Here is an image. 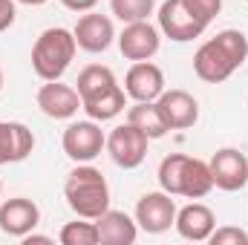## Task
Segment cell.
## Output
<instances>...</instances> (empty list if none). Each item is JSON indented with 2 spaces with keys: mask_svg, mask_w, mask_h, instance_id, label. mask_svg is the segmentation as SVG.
Returning a JSON list of instances; mask_svg holds the SVG:
<instances>
[{
  "mask_svg": "<svg viewBox=\"0 0 248 245\" xmlns=\"http://www.w3.org/2000/svg\"><path fill=\"white\" fill-rule=\"evenodd\" d=\"M248 58V38L240 29H222L205 41L193 55V72L205 84L228 81Z\"/></svg>",
  "mask_w": 248,
  "mask_h": 245,
  "instance_id": "6da1fadb",
  "label": "cell"
},
{
  "mask_svg": "<svg viewBox=\"0 0 248 245\" xmlns=\"http://www.w3.org/2000/svg\"><path fill=\"white\" fill-rule=\"evenodd\" d=\"M63 199L81 219H98L110 208V184L98 168L84 162L66 176Z\"/></svg>",
  "mask_w": 248,
  "mask_h": 245,
  "instance_id": "7a4b0ae2",
  "label": "cell"
},
{
  "mask_svg": "<svg viewBox=\"0 0 248 245\" xmlns=\"http://www.w3.org/2000/svg\"><path fill=\"white\" fill-rule=\"evenodd\" d=\"M75 35L63 26L44 29L32 46V69L41 81H61V75L69 69L75 58Z\"/></svg>",
  "mask_w": 248,
  "mask_h": 245,
  "instance_id": "3957f363",
  "label": "cell"
},
{
  "mask_svg": "<svg viewBox=\"0 0 248 245\" xmlns=\"http://www.w3.org/2000/svg\"><path fill=\"white\" fill-rule=\"evenodd\" d=\"M208 29V20H202L187 0H165L159 6V32H165V38L185 44L199 38Z\"/></svg>",
  "mask_w": 248,
  "mask_h": 245,
  "instance_id": "277c9868",
  "label": "cell"
},
{
  "mask_svg": "<svg viewBox=\"0 0 248 245\" xmlns=\"http://www.w3.org/2000/svg\"><path fill=\"white\" fill-rule=\"evenodd\" d=\"M63 153L72 159V162H78V165H84V162H93L95 156H101V150L107 147V136H104V130L98 127V122H72L66 130H63Z\"/></svg>",
  "mask_w": 248,
  "mask_h": 245,
  "instance_id": "5b68a950",
  "label": "cell"
},
{
  "mask_svg": "<svg viewBox=\"0 0 248 245\" xmlns=\"http://www.w3.org/2000/svg\"><path fill=\"white\" fill-rule=\"evenodd\" d=\"M147 144H150V138L139 127H133L130 122L113 127V133L107 136V153H110V159L119 168H124V170H133V168H139L144 162Z\"/></svg>",
  "mask_w": 248,
  "mask_h": 245,
  "instance_id": "8992f818",
  "label": "cell"
},
{
  "mask_svg": "<svg viewBox=\"0 0 248 245\" xmlns=\"http://www.w3.org/2000/svg\"><path fill=\"white\" fill-rule=\"evenodd\" d=\"M136 222L147 234H165L176 222V202L165 190H150L136 205Z\"/></svg>",
  "mask_w": 248,
  "mask_h": 245,
  "instance_id": "52a82bcc",
  "label": "cell"
},
{
  "mask_svg": "<svg viewBox=\"0 0 248 245\" xmlns=\"http://www.w3.org/2000/svg\"><path fill=\"white\" fill-rule=\"evenodd\" d=\"M208 168H211V176H214V187H219V190L234 193V190H243L248 184V159L237 147L217 150L211 156Z\"/></svg>",
  "mask_w": 248,
  "mask_h": 245,
  "instance_id": "ba28073f",
  "label": "cell"
},
{
  "mask_svg": "<svg viewBox=\"0 0 248 245\" xmlns=\"http://www.w3.org/2000/svg\"><path fill=\"white\" fill-rule=\"evenodd\" d=\"M119 41V49L127 61H150L159 46H162V38H159V29L147 20H136V23H124L122 35L116 38Z\"/></svg>",
  "mask_w": 248,
  "mask_h": 245,
  "instance_id": "9c48e42d",
  "label": "cell"
},
{
  "mask_svg": "<svg viewBox=\"0 0 248 245\" xmlns=\"http://www.w3.org/2000/svg\"><path fill=\"white\" fill-rule=\"evenodd\" d=\"M72 35H75L78 49L93 52V55L110 49V44L116 41L113 20H110L107 15H98V12H87V15H81L78 23H75V29H72Z\"/></svg>",
  "mask_w": 248,
  "mask_h": 245,
  "instance_id": "30bf717a",
  "label": "cell"
},
{
  "mask_svg": "<svg viewBox=\"0 0 248 245\" xmlns=\"http://www.w3.org/2000/svg\"><path fill=\"white\" fill-rule=\"evenodd\" d=\"M38 222H41V208L26 196L6 199L0 205V231L9 237L23 240L26 234H32L38 228Z\"/></svg>",
  "mask_w": 248,
  "mask_h": 245,
  "instance_id": "8fae6325",
  "label": "cell"
},
{
  "mask_svg": "<svg viewBox=\"0 0 248 245\" xmlns=\"http://www.w3.org/2000/svg\"><path fill=\"white\" fill-rule=\"evenodd\" d=\"M156 107L168 124V130H187L199 122V101L185 90H165L156 98Z\"/></svg>",
  "mask_w": 248,
  "mask_h": 245,
  "instance_id": "7c38bea8",
  "label": "cell"
},
{
  "mask_svg": "<svg viewBox=\"0 0 248 245\" xmlns=\"http://www.w3.org/2000/svg\"><path fill=\"white\" fill-rule=\"evenodd\" d=\"M124 92L133 101H156L165 92V72L150 61H136L127 69Z\"/></svg>",
  "mask_w": 248,
  "mask_h": 245,
  "instance_id": "4fadbf2b",
  "label": "cell"
},
{
  "mask_svg": "<svg viewBox=\"0 0 248 245\" xmlns=\"http://www.w3.org/2000/svg\"><path fill=\"white\" fill-rule=\"evenodd\" d=\"M38 107L44 116L49 119H72L78 110H81V95L75 87L69 84H61V81H46L38 95H35Z\"/></svg>",
  "mask_w": 248,
  "mask_h": 245,
  "instance_id": "5bb4252c",
  "label": "cell"
},
{
  "mask_svg": "<svg viewBox=\"0 0 248 245\" xmlns=\"http://www.w3.org/2000/svg\"><path fill=\"white\" fill-rule=\"evenodd\" d=\"M173 225H176V231H179L182 240L205 243V240L214 234V228H217V216H214V211H211L208 205L190 202L182 211H176V222H173Z\"/></svg>",
  "mask_w": 248,
  "mask_h": 245,
  "instance_id": "9a60e30c",
  "label": "cell"
},
{
  "mask_svg": "<svg viewBox=\"0 0 248 245\" xmlns=\"http://www.w3.org/2000/svg\"><path fill=\"white\" fill-rule=\"evenodd\" d=\"M35 150V136L20 122H0V165L23 162Z\"/></svg>",
  "mask_w": 248,
  "mask_h": 245,
  "instance_id": "2e32d148",
  "label": "cell"
},
{
  "mask_svg": "<svg viewBox=\"0 0 248 245\" xmlns=\"http://www.w3.org/2000/svg\"><path fill=\"white\" fill-rule=\"evenodd\" d=\"M95 228H98V243L104 245H133L139 237V222L130 219L124 211H113V208H107L95 219Z\"/></svg>",
  "mask_w": 248,
  "mask_h": 245,
  "instance_id": "e0dca14e",
  "label": "cell"
},
{
  "mask_svg": "<svg viewBox=\"0 0 248 245\" xmlns=\"http://www.w3.org/2000/svg\"><path fill=\"white\" fill-rule=\"evenodd\" d=\"M211 190H214V176H211L208 162L193 159V156H185L182 170H179V179H176V196L202 199V196H208Z\"/></svg>",
  "mask_w": 248,
  "mask_h": 245,
  "instance_id": "ac0fdd59",
  "label": "cell"
},
{
  "mask_svg": "<svg viewBox=\"0 0 248 245\" xmlns=\"http://www.w3.org/2000/svg\"><path fill=\"white\" fill-rule=\"evenodd\" d=\"M75 84H78L75 90H78L81 101L98 98V95H104V92H110V90L119 87L113 69H110V66H101V63H90V66H84V69L78 72V81H75Z\"/></svg>",
  "mask_w": 248,
  "mask_h": 245,
  "instance_id": "d6986e66",
  "label": "cell"
},
{
  "mask_svg": "<svg viewBox=\"0 0 248 245\" xmlns=\"http://www.w3.org/2000/svg\"><path fill=\"white\" fill-rule=\"evenodd\" d=\"M127 122L133 124V127H139L150 141H153V138H162V136L168 133V124L162 119L156 101H136V104L127 110Z\"/></svg>",
  "mask_w": 248,
  "mask_h": 245,
  "instance_id": "ffe728a7",
  "label": "cell"
},
{
  "mask_svg": "<svg viewBox=\"0 0 248 245\" xmlns=\"http://www.w3.org/2000/svg\"><path fill=\"white\" fill-rule=\"evenodd\" d=\"M124 107H127V92H124L122 87H116V90H110V92H104V95H98V98L81 101V110H84L93 122H110V119H116L119 113H124Z\"/></svg>",
  "mask_w": 248,
  "mask_h": 245,
  "instance_id": "44dd1931",
  "label": "cell"
},
{
  "mask_svg": "<svg viewBox=\"0 0 248 245\" xmlns=\"http://www.w3.org/2000/svg\"><path fill=\"white\" fill-rule=\"evenodd\" d=\"M113 15L122 23H136V20H147L156 9V0H110Z\"/></svg>",
  "mask_w": 248,
  "mask_h": 245,
  "instance_id": "7402d4cb",
  "label": "cell"
},
{
  "mask_svg": "<svg viewBox=\"0 0 248 245\" xmlns=\"http://www.w3.org/2000/svg\"><path fill=\"white\" fill-rule=\"evenodd\" d=\"M63 245H98V228L95 219H84V222H66L61 228Z\"/></svg>",
  "mask_w": 248,
  "mask_h": 245,
  "instance_id": "603a6c76",
  "label": "cell"
},
{
  "mask_svg": "<svg viewBox=\"0 0 248 245\" xmlns=\"http://www.w3.org/2000/svg\"><path fill=\"white\" fill-rule=\"evenodd\" d=\"M182 162H185V153H170L162 159L159 165V184L165 193L176 196V179H179V170H182Z\"/></svg>",
  "mask_w": 248,
  "mask_h": 245,
  "instance_id": "cb8c5ba5",
  "label": "cell"
},
{
  "mask_svg": "<svg viewBox=\"0 0 248 245\" xmlns=\"http://www.w3.org/2000/svg\"><path fill=\"white\" fill-rule=\"evenodd\" d=\"M214 245H248V234L243 228L225 225V228H214V234L208 237Z\"/></svg>",
  "mask_w": 248,
  "mask_h": 245,
  "instance_id": "d4e9b609",
  "label": "cell"
},
{
  "mask_svg": "<svg viewBox=\"0 0 248 245\" xmlns=\"http://www.w3.org/2000/svg\"><path fill=\"white\" fill-rule=\"evenodd\" d=\"M190 3V9L202 17V20H214L217 15H219V9H222V0H187Z\"/></svg>",
  "mask_w": 248,
  "mask_h": 245,
  "instance_id": "484cf974",
  "label": "cell"
},
{
  "mask_svg": "<svg viewBox=\"0 0 248 245\" xmlns=\"http://www.w3.org/2000/svg\"><path fill=\"white\" fill-rule=\"evenodd\" d=\"M15 3H17V0H0V32H6V29L15 23V15H17Z\"/></svg>",
  "mask_w": 248,
  "mask_h": 245,
  "instance_id": "4316f807",
  "label": "cell"
},
{
  "mask_svg": "<svg viewBox=\"0 0 248 245\" xmlns=\"http://www.w3.org/2000/svg\"><path fill=\"white\" fill-rule=\"evenodd\" d=\"M69 12H93L98 0H61Z\"/></svg>",
  "mask_w": 248,
  "mask_h": 245,
  "instance_id": "83f0119b",
  "label": "cell"
},
{
  "mask_svg": "<svg viewBox=\"0 0 248 245\" xmlns=\"http://www.w3.org/2000/svg\"><path fill=\"white\" fill-rule=\"evenodd\" d=\"M49 243H52L49 237H41V234H35V231L23 237V245H49Z\"/></svg>",
  "mask_w": 248,
  "mask_h": 245,
  "instance_id": "f1b7e54d",
  "label": "cell"
},
{
  "mask_svg": "<svg viewBox=\"0 0 248 245\" xmlns=\"http://www.w3.org/2000/svg\"><path fill=\"white\" fill-rule=\"evenodd\" d=\"M17 3H23V6H44L46 0H17Z\"/></svg>",
  "mask_w": 248,
  "mask_h": 245,
  "instance_id": "f546056e",
  "label": "cell"
},
{
  "mask_svg": "<svg viewBox=\"0 0 248 245\" xmlns=\"http://www.w3.org/2000/svg\"><path fill=\"white\" fill-rule=\"evenodd\" d=\"M0 90H3V69H0Z\"/></svg>",
  "mask_w": 248,
  "mask_h": 245,
  "instance_id": "4dcf8cb0",
  "label": "cell"
},
{
  "mask_svg": "<svg viewBox=\"0 0 248 245\" xmlns=\"http://www.w3.org/2000/svg\"><path fill=\"white\" fill-rule=\"evenodd\" d=\"M0 196H3V182H0Z\"/></svg>",
  "mask_w": 248,
  "mask_h": 245,
  "instance_id": "1f68e13d",
  "label": "cell"
},
{
  "mask_svg": "<svg viewBox=\"0 0 248 245\" xmlns=\"http://www.w3.org/2000/svg\"><path fill=\"white\" fill-rule=\"evenodd\" d=\"M246 3H248V0H246Z\"/></svg>",
  "mask_w": 248,
  "mask_h": 245,
  "instance_id": "d6a6232c",
  "label": "cell"
}]
</instances>
